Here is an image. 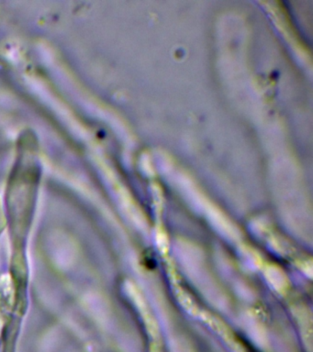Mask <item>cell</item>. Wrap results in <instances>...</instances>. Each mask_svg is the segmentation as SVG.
<instances>
[{
  "label": "cell",
  "instance_id": "obj_1",
  "mask_svg": "<svg viewBox=\"0 0 313 352\" xmlns=\"http://www.w3.org/2000/svg\"><path fill=\"white\" fill-rule=\"evenodd\" d=\"M5 217L3 213V208H2V201L0 199V228L4 227Z\"/></svg>",
  "mask_w": 313,
  "mask_h": 352
}]
</instances>
